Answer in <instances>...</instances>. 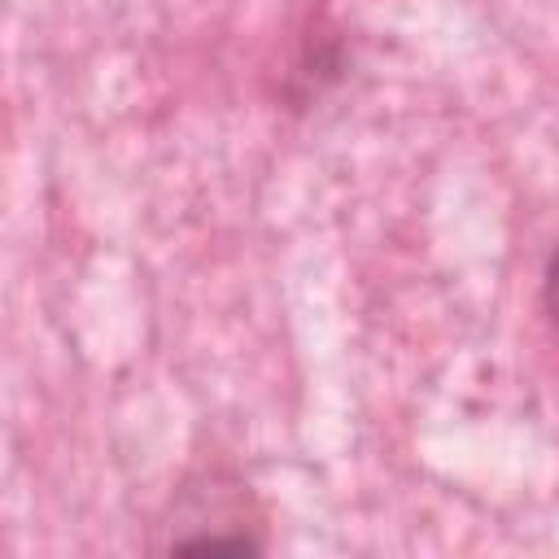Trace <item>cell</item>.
<instances>
[{
	"label": "cell",
	"mask_w": 559,
	"mask_h": 559,
	"mask_svg": "<svg viewBox=\"0 0 559 559\" xmlns=\"http://www.w3.org/2000/svg\"><path fill=\"white\" fill-rule=\"evenodd\" d=\"M179 550H258V542H249V537H192V542H179Z\"/></svg>",
	"instance_id": "obj_1"
}]
</instances>
